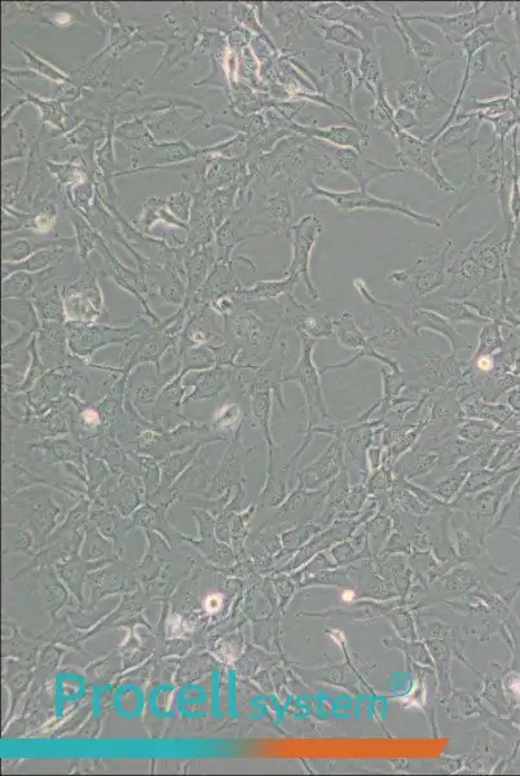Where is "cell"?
<instances>
[{"label": "cell", "mask_w": 520, "mask_h": 776, "mask_svg": "<svg viewBox=\"0 0 520 776\" xmlns=\"http://www.w3.org/2000/svg\"><path fill=\"white\" fill-rule=\"evenodd\" d=\"M469 156L471 157L469 174L462 184L460 197L449 211L448 220H452L465 210L479 192L497 196L505 171L513 160V156L506 157V147L496 136H493L492 143L488 144L483 151H473Z\"/></svg>", "instance_id": "6da1fadb"}, {"label": "cell", "mask_w": 520, "mask_h": 776, "mask_svg": "<svg viewBox=\"0 0 520 776\" xmlns=\"http://www.w3.org/2000/svg\"><path fill=\"white\" fill-rule=\"evenodd\" d=\"M508 43L509 42L502 37L499 30H497L496 21L491 22V24L479 26L478 29H475L474 32L461 43V51L462 55L465 57L466 65L464 73H462L460 90H458L455 103H453L451 110H449L448 117L443 122V125L440 126L439 130L435 131L434 134L423 138L427 143H434L449 126H452L453 121H455L458 114H460L462 105H464L467 87H469L480 74L487 72L489 65L488 47L496 46V44Z\"/></svg>", "instance_id": "7a4b0ae2"}, {"label": "cell", "mask_w": 520, "mask_h": 776, "mask_svg": "<svg viewBox=\"0 0 520 776\" xmlns=\"http://www.w3.org/2000/svg\"><path fill=\"white\" fill-rule=\"evenodd\" d=\"M304 12L314 21L338 22L350 26L372 46L376 42V30L385 28L392 32V15L372 3H314L303 4Z\"/></svg>", "instance_id": "3957f363"}, {"label": "cell", "mask_w": 520, "mask_h": 776, "mask_svg": "<svg viewBox=\"0 0 520 776\" xmlns=\"http://www.w3.org/2000/svg\"><path fill=\"white\" fill-rule=\"evenodd\" d=\"M312 198H325L332 202L338 210L351 213L355 210H383L392 211V213L407 216L414 223L426 224V226L440 228L442 222L434 216L417 213L411 206L401 204L390 200H382L380 197L373 196L368 192V188H358L354 191L338 192L333 189L321 187L319 184L312 185L310 192L304 196L303 200H312Z\"/></svg>", "instance_id": "277c9868"}, {"label": "cell", "mask_w": 520, "mask_h": 776, "mask_svg": "<svg viewBox=\"0 0 520 776\" xmlns=\"http://www.w3.org/2000/svg\"><path fill=\"white\" fill-rule=\"evenodd\" d=\"M70 354L83 363H92V357L105 347L125 345L134 335V326H114L90 321H66Z\"/></svg>", "instance_id": "5b68a950"}, {"label": "cell", "mask_w": 520, "mask_h": 776, "mask_svg": "<svg viewBox=\"0 0 520 776\" xmlns=\"http://www.w3.org/2000/svg\"><path fill=\"white\" fill-rule=\"evenodd\" d=\"M396 144L395 156L400 162V167L409 171L414 170L433 180L436 187L442 192L455 193L457 191L440 169L436 162V151L433 143H427L425 139L417 138L411 132L398 130L391 138Z\"/></svg>", "instance_id": "8992f818"}, {"label": "cell", "mask_w": 520, "mask_h": 776, "mask_svg": "<svg viewBox=\"0 0 520 776\" xmlns=\"http://www.w3.org/2000/svg\"><path fill=\"white\" fill-rule=\"evenodd\" d=\"M180 373V363L170 368H160L153 364L141 365L130 374L127 381L126 401L140 414L145 408H151L153 413L158 396Z\"/></svg>", "instance_id": "52a82bcc"}, {"label": "cell", "mask_w": 520, "mask_h": 776, "mask_svg": "<svg viewBox=\"0 0 520 776\" xmlns=\"http://www.w3.org/2000/svg\"><path fill=\"white\" fill-rule=\"evenodd\" d=\"M488 7V3H477L473 10L464 13H453V15H427V13H414V15H407L409 21H422L427 24L434 25L436 29L442 33L445 41L452 46H461V43L465 41L475 29L479 26L491 24L496 21L497 17L502 15L506 11V6L502 7L499 12L484 19L483 11Z\"/></svg>", "instance_id": "ba28073f"}, {"label": "cell", "mask_w": 520, "mask_h": 776, "mask_svg": "<svg viewBox=\"0 0 520 776\" xmlns=\"http://www.w3.org/2000/svg\"><path fill=\"white\" fill-rule=\"evenodd\" d=\"M241 370L215 365L210 369L187 374L193 379H188V381L184 379V385L193 388V391L185 396L184 404L219 399L220 396L231 391L232 387L244 390L246 382L245 379H242Z\"/></svg>", "instance_id": "9c48e42d"}, {"label": "cell", "mask_w": 520, "mask_h": 776, "mask_svg": "<svg viewBox=\"0 0 520 776\" xmlns=\"http://www.w3.org/2000/svg\"><path fill=\"white\" fill-rule=\"evenodd\" d=\"M325 151L332 157L337 171L354 179L359 188H368L378 179L389 175H401L408 173L403 167H390L382 163L367 160L354 149L338 148L325 143Z\"/></svg>", "instance_id": "30bf717a"}, {"label": "cell", "mask_w": 520, "mask_h": 776, "mask_svg": "<svg viewBox=\"0 0 520 776\" xmlns=\"http://www.w3.org/2000/svg\"><path fill=\"white\" fill-rule=\"evenodd\" d=\"M64 299L68 321L109 324L108 316H105L103 293L94 277L70 285L64 291Z\"/></svg>", "instance_id": "8fae6325"}, {"label": "cell", "mask_w": 520, "mask_h": 776, "mask_svg": "<svg viewBox=\"0 0 520 776\" xmlns=\"http://www.w3.org/2000/svg\"><path fill=\"white\" fill-rule=\"evenodd\" d=\"M392 21H394L396 33L400 35L401 42H403L405 55L416 60L418 65H420L421 77L430 79L440 64L447 61L449 57L455 56H445L442 59L435 60L438 44L418 33L413 28L412 22L407 19V15H404L399 7L395 8V15H392Z\"/></svg>", "instance_id": "7c38bea8"}, {"label": "cell", "mask_w": 520, "mask_h": 776, "mask_svg": "<svg viewBox=\"0 0 520 776\" xmlns=\"http://www.w3.org/2000/svg\"><path fill=\"white\" fill-rule=\"evenodd\" d=\"M324 232L323 223L317 218L315 213L303 216L298 223L294 224L292 229L293 233V263L290 268V273H297L301 276L304 284H306L308 291H310L311 297H319L315 286L312 285L310 271V257L312 249L319 240L321 233Z\"/></svg>", "instance_id": "4fadbf2b"}, {"label": "cell", "mask_w": 520, "mask_h": 776, "mask_svg": "<svg viewBox=\"0 0 520 776\" xmlns=\"http://www.w3.org/2000/svg\"><path fill=\"white\" fill-rule=\"evenodd\" d=\"M213 427L204 421L189 420L174 429L166 430L158 434L156 442L149 449L147 456L156 458L157 461L165 460L170 454L184 451L201 440L213 436Z\"/></svg>", "instance_id": "5bb4252c"}, {"label": "cell", "mask_w": 520, "mask_h": 776, "mask_svg": "<svg viewBox=\"0 0 520 776\" xmlns=\"http://www.w3.org/2000/svg\"><path fill=\"white\" fill-rule=\"evenodd\" d=\"M453 241H447L442 253L436 257L417 260L408 270L392 273L390 279L399 284L411 285L414 294L422 295L439 288L444 279V263Z\"/></svg>", "instance_id": "9a60e30c"}, {"label": "cell", "mask_w": 520, "mask_h": 776, "mask_svg": "<svg viewBox=\"0 0 520 776\" xmlns=\"http://www.w3.org/2000/svg\"><path fill=\"white\" fill-rule=\"evenodd\" d=\"M38 354L47 370L64 368L72 361L65 324L44 321L35 334Z\"/></svg>", "instance_id": "2e32d148"}, {"label": "cell", "mask_w": 520, "mask_h": 776, "mask_svg": "<svg viewBox=\"0 0 520 776\" xmlns=\"http://www.w3.org/2000/svg\"><path fill=\"white\" fill-rule=\"evenodd\" d=\"M457 125L449 126L447 130L434 141V147L436 156H442L447 152H467L474 151L475 145L478 144V135L480 127L483 125L482 119H480L474 112L458 114Z\"/></svg>", "instance_id": "e0dca14e"}, {"label": "cell", "mask_w": 520, "mask_h": 776, "mask_svg": "<svg viewBox=\"0 0 520 776\" xmlns=\"http://www.w3.org/2000/svg\"><path fill=\"white\" fill-rule=\"evenodd\" d=\"M223 333V326H219L217 313L210 306H198L195 312H191L183 332L180 333L178 351L183 352L188 348L209 346Z\"/></svg>", "instance_id": "ac0fdd59"}, {"label": "cell", "mask_w": 520, "mask_h": 776, "mask_svg": "<svg viewBox=\"0 0 520 776\" xmlns=\"http://www.w3.org/2000/svg\"><path fill=\"white\" fill-rule=\"evenodd\" d=\"M289 127L295 134L304 136V138L321 140L338 148L354 149V151L360 154H364L365 148H367L370 139H372V136L369 134H363V132L354 129V127L345 125L321 127L317 125H299V123L290 122Z\"/></svg>", "instance_id": "d6986e66"}, {"label": "cell", "mask_w": 520, "mask_h": 776, "mask_svg": "<svg viewBox=\"0 0 520 776\" xmlns=\"http://www.w3.org/2000/svg\"><path fill=\"white\" fill-rule=\"evenodd\" d=\"M320 78L328 81L332 88V101L341 100L343 108L354 114L355 70L348 63L345 52H339L332 60L324 61Z\"/></svg>", "instance_id": "ffe728a7"}, {"label": "cell", "mask_w": 520, "mask_h": 776, "mask_svg": "<svg viewBox=\"0 0 520 776\" xmlns=\"http://www.w3.org/2000/svg\"><path fill=\"white\" fill-rule=\"evenodd\" d=\"M184 376L179 373L173 381L163 388L161 395L158 396L156 405L152 413V421L161 426L163 430L174 429V427L188 422L182 412L187 386L184 385Z\"/></svg>", "instance_id": "44dd1931"}, {"label": "cell", "mask_w": 520, "mask_h": 776, "mask_svg": "<svg viewBox=\"0 0 520 776\" xmlns=\"http://www.w3.org/2000/svg\"><path fill=\"white\" fill-rule=\"evenodd\" d=\"M396 100L399 108L412 110L421 119L423 110L438 108L439 104L447 103V100L431 87L430 79L423 77L401 82L396 90Z\"/></svg>", "instance_id": "7402d4cb"}, {"label": "cell", "mask_w": 520, "mask_h": 776, "mask_svg": "<svg viewBox=\"0 0 520 776\" xmlns=\"http://www.w3.org/2000/svg\"><path fill=\"white\" fill-rule=\"evenodd\" d=\"M242 427L233 432L232 439H229L227 444V451L220 458L217 473H215V483L220 487V484L231 483L233 480L240 478L242 470H244L245 462L253 452V449L246 447L242 442Z\"/></svg>", "instance_id": "603a6c76"}, {"label": "cell", "mask_w": 520, "mask_h": 776, "mask_svg": "<svg viewBox=\"0 0 520 776\" xmlns=\"http://www.w3.org/2000/svg\"><path fill=\"white\" fill-rule=\"evenodd\" d=\"M228 442L229 439H227L226 436L213 435L209 436V438L201 440V442H198L195 445H192V447L184 449V451L170 454V456L166 457L165 460L160 461L163 483H173V480L178 478L180 474H183L184 471L193 464V461H195L196 458L200 456L202 449L207 447V445L217 443L228 444Z\"/></svg>", "instance_id": "cb8c5ba5"}, {"label": "cell", "mask_w": 520, "mask_h": 776, "mask_svg": "<svg viewBox=\"0 0 520 776\" xmlns=\"http://www.w3.org/2000/svg\"><path fill=\"white\" fill-rule=\"evenodd\" d=\"M129 378L120 376L96 403L105 429L116 432V423L126 413V391Z\"/></svg>", "instance_id": "d4e9b609"}, {"label": "cell", "mask_w": 520, "mask_h": 776, "mask_svg": "<svg viewBox=\"0 0 520 776\" xmlns=\"http://www.w3.org/2000/svg\"><path fill=\"white\" fill-rule=\"evenodd\" d=\"M3 323L20 326V332L37 334L42 321L30 299H3Z\"/></svg>", "instance_id": "484cf974"}, {"label": "cell", "mask_w": 520, "mask_h": 776, "mask_svg": "<svg viewBox=\"0 0 520 776\" xmlns=\"http://www.w3.org/2000/svg\"><path fill=\"white\" fill-rule=\"evenodd\" d=\"M314 24L324 43L352 48V50L358 51L359 54L372 46L356 30L351 29L350 26L338 24V22L325 21H314Z\"/></svg>", "instance_id": "4316f807"}, {"label": "cell", "mask_w": 520, "mask_h": 776, "mask_svg": "<svg viewBox=\"0 0 520 776\" xmlns=\"http://www.w3.org/2000/svg\"><path fill=\"white\" fill-rule=\"evenodd\" d=\"M90 454L101 458L109 469L113 470V473L125 470L132 461L130 451H126L122 447L116 432L105 431L103 435H100Z\"/></svg>", "instance_id": "83f0119b"}, {"label": "cell", "mask_w": 520, "mask_h": 776, "mask_svg": "<svg viewBox=\"0 0 520 776\" xmlns=\"http://www.w3.org/2000/svg\"><path fill=\"white\" fill-rule=\"evenodd\" d=\"M356 87H365L370 94L383 82L380 47L370 46L360 52L358 68L355 69Z\"/></svg>", "instance_id": "f1b7e54d"}, {"label": "cell", "mask_w": 520, "mask_h": 776, "mask_svg": "<svg viewBox=\"0 0 520 776\" xmlns=\"http://www.w3.org/2000/svg\"><path fill=\"white\" fill-rule=\"evenodd\" d=\"M34 335L21 333L13 338L12 341L6 342L2 348V367L11 368L24 374V370H28L30 359V345H32Z\"/></svg>", "instance_id": "f546056e"}, {"label": "cell", "mask_w": 520, "mask_h": 776, "mask_svg": "<svg viewBox=\"0 0 520 776\" xmlns=\"http://www.w3.org/2000/svg\"><path fill=\"white\" fill-rule=\"evenodd\" d=\"M374 104L370 108V119L374 123V127L377 130L383 132L387 136H394L395 132L399 130L398 125L395 122V110L394 107L387 100L385 82H381L376 88V94L373 95Z\"/></svg>", "instance_id": "4dcf8cb0"}, {"label": "cell", "mask_w": 520, "mask_h": 776, "mask_svg": "<svg viewBox=\"0 0 520 776\" xmlns=\"http://www.w3.org/2000/svg\"><path fill=\"white\" fill-rule=\"evenodd\" d=\"M32 302L42 323L55 321V323L65 324L68 321L64 295H61L59 290L52 289L46 293L34 294Z\"/></svg>", "instance_id": "1f68e13d"}, {"label": "cell", "mask_w": 520, "mask_h": 776, "mask_svg": "<svg viewBox=\"0 0 520 776\" xmlns=\"http://www.w3.org/2000/svg\"><path fill=\"white\" fill-rule=\"evenodd\" d=\"M298 277L297 273H290L285 280L258 282L253 288L237 291L236 299L240 302L245 301V299H271L280 297L282 294L292 293Z\"/></svg>", "instance_id": "d6a6232c"}, {"label": "cell", "mask_w": 520, "mask_h": 776, "mask_svg": "<svg viewBox=\"0 0 520 776\" xmlns=\"http://www.w3.org/2000/svg\"><path fill=\"white\" fill-rule=\"evenodd\" d=\"M251 417L258 423L264 432V438L268 444V461L272 464V448L275 447L271 435V392L258 391L251 394Z\"/></svg>", "instance_id": "836d02e7"}, {"label": "cell", "mask_w": 520, "mask_h": 776, "mask_svg": "<svg viewBox=\"0 0 520 776\" xmlns=\"http://www.w3.org/2000/svg\"><path fill=\"white\" fill-rule=\"evenodd\" d=\"M30 354H32V359H30L29 368L26 370L24 378H22L21 382L16 383V385L3 386L4 394H26V392L32 391L35 385H37L39 382V379H41L44 374L48 372L47 368L44 367L41 356L38 354L35 335L32 341V345H30Z\"/></svg>", "instance_id": "e575fe53"}, {"label": "cell", "mask_w": 520, "mask_h": 776, "mask_svg": "<svg viewBox=\"0 0 520 776\" xmlns=\"http://www.w3.org/2000/svg\"><path fill=\"white\" fill-rule=\"evenodd\" d=\"M180 373L184 377L192 372H200V370H206L215 367L217 360L213 351L207 346L188 348L183 352H180Z\"/></svg>", "instance_id": "d590c367"}, {"label": "cell", "mask_w": 520, "mask_h": 776, "mask_svg": "<svg viewBox=\"0 0 520 776\" xmlns=\"http://www.w3.org/2000/svg\"><path fill=\"white\" fill-rule=\"evenodd\" d=\"M244 425V410L237 403H222L215 409L211 427L214 431L235 432Z\"/></svg>", "instance_id": "8d00e7d4"}, {"label": "cell", "mask_w": 520, "mask_h": 776, "mask_svg": "<svg viewBox=\"0 0 520 776\" xmlns=\"http://www.w3.org/2000/svg\"><path fill=\"white\" fill-rule=\"evenodd\" d=\"M34 281L28 272H16L3 282V299L33 298Z\"/></svg>", "instance_id": "74e56055"}, {"label": "cell", "mask_w": 520, "mask_h": 776, "mask_svg": "<svg viewBox=\"0 0 520 776\" xmlns=\"http://www.w3.org/2000/svg\"><path fill=\"white\" fill-rule=\"evenodd\" d=\"M395 122L400 130L407 131L423 127L422 119L412 110L398 108L395 110Z\"/></svg>", "instance_id": "f35d334b"}, {"label": "cell", "mask_w": 520, "mask_h": 776, "mask_svg": "<svg viewBox=\"0 0 520 776\" xmlns=\"http://www.w3.org/2000/svg\"><path fill=\"white\" fill-rule=\"evenodd\" d=\"M506 11L509 13V19L513 24L515 35H517L520 47V3L506 4Z\"/></svg>", "instance_id": "ab89813d"}, {"label": "cell", "mask_w": 520, "mask_h": 776, "mask_svg": "<svg viewBox=\"0 0 520 776\" xmlns=\"http://www.w3.org/2000/svg\"><path fill=\"white\" fill-rule=\"evenodd\" d=\"M508 254L510 257H520V219L515 226L513 237H511Z\"/></svg>", "instance_id": "60d3db41"}, {"label": "cell", "mask_w": 520, "mask_h": 776, "mask_svg": "<svg viewBox=\"0 0 520 776\" xmlns=\"http://www.w3.org/2000/svg\"><path fill=\"white\" fill-rule=\"evenodd\" d=\"M510 149H511V154H513L515 166H517V169H518L519 183H520V151L518 148V129H515L513 131V141H511Z\"/></svg>", "instance_id": "b9f144b4"}, {"label": "cell", "mask_w": 520, "mask_h": 776, "mask_svg": "<svg viewBox=\"0 0 520 776\" xmlns=\"http://www.w3.org/2000/svg\"><path fill=\"white\" fill-rule=\"evenodd\" d=\"M343 599H345V601H351V599H352V593H351V592H345V593H343Z\"/></svg>", "instance_id": "7bdbcfd3"}]
</instances>
